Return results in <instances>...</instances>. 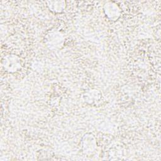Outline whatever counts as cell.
Returning a JSON list of instances; mask_svg holds the SVG:
<instances>
[{"instance_id": "cell-1", "label": "cell", "mask_w": 161, "mask_h": 161, "mask_svg": "<svg viewBox=\"0 0 161 161\" xmlns=\"http://www.w3.org/2000/svg\"><path fill=\"white\" fill-rule=\"evenodd\" d=\"M44 43L47 48L52 50L61 49L65 43V36L58 30H51L44 38Z\"/></svg>"}, {"instance_id": "cell-4", "label": "cell", "mask_w": 161, "mask_h": 161, "mask_svg": "<svg viewBox=\"0 0 161 161\" xmlns=\"http://www.w3.org/2000/svg\"><path fill=\"white\" fill-rule=\"evenodd\" d=\"M105 16L110 21H115L118 20L121 15V9L114 1L106 2L103 8Z\"/></svg>"}, {"instance_id": "cell-6", "label": "cell", "mask_w": 161, "mask_h": 161, "mask_svg": "<svg viewBox=\"0 0 161 161\" xmlns=\"http://www.w3.org/2000/svg\"><path fill=\"white\" fill-rule=\"evenodd\" d=\"M85 103L92 104L99 101L101 98V92L97 89H89L86 91L82 95Z\"/></svg>"}, {"instance_id": "cell-5", "label": "cell", "mask_w": 161, "mask_h": 161, "mask_svg": "<svg viewBox=\"0 0 161 161\" xmlns=\"http://www.w3.org/2000/svg\"><path fill=\"white\" fill-rule=\"evenodd\" d=\"M46 6L48 10L55 14H60L65 11L67 4L65 1H48Z\"/></svg>"}, {"instance_id": "cell-2", "label": "cell", "mask_w": 161, "mask_h": 161, "mask_svg": "<svg viewBox=\"0 0 161 161\" xmlns=\"http://www.w3.org/2000/svg\"><path fill=\"white\" fill-rule=\"evenodd\" d=\"M1 65L3 69L9 73H15L21 69L20 57L14 53L4 55L1 59Z\"/></svg>"}, {"instance_id": "cell-3", "label": "cell", "mask_w": 161, "mask_h": 161, "mask_svg": "<svg viewBox=\"0 0 161 161\" xmlns=\"http://www.w3.org/2000/svg\"><path fill=\"white\" fill-rule=\"evenodd\" d=\"M80 147L82 152L85 155H93L97 148V143L96 137L90 133L84 134L81 139Z\"/></svg>"}]
</instances>
